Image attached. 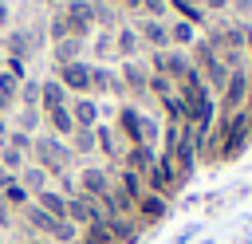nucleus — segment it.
<instances>
[{
    "label": "nucleus",
    "instance_id": "obj_44",
    "mask_svg": "<svg viewBox=\"0 0 252 244\" xmlns=\"http://www.w3.org/2000/svg\"><path fill=\"white\" fill-rule=\"evenodd\" d=\"M106 4H118V0H106Z\"/></svg>",
    "mask_w": 252,
    "mask_h": 244
},
{
    "label": "nucleus",
    "instance_id": "obj_6",
    "mask_svg": "<svg viewBox=\"0 0 252 244\" xmlns=\"http://www.w3.org/2000/svg\"><path fill=\"white\" fill-rule=\"evenodd\" d=\"M134 31H138L142 47H150V51H165V47H169V20H150V16H138Z\"/></svg>",
    "mask_w": 252,
    "mask_h": 244
},
{
    "label": "nucleus",
    "instance_id": "obj_18",
    "mask_svg": "<svg viewBox=\"0 0 252 244\" xmlns=\"http://www.w3.org/2000/svg\"><path fill=\"white\" fill-rule=\"evenodd\" d=\"M114 130L126 134V146H138V142H142V110H138V106H122Z\"/></svg>",
    "mask_w": 252,
    "mask_h": 244
},
{
    "label": "nucleus",
    "instance_id": "obj_16",
    "mask_svg": "<svg viewBox=\"0 0 252 244\" xmlns=\"http://www.w3.org/2000/svg\"><path fill=\"white\" fill-rule=\"evenodd\" d=\"M16 220H20V224H28L35 236H47V232H51V224H55V216H47L35 201H32V205H24V209L16 213Z\"/></svg>",
    "mask_w": 252,
    "mask_h": 244
},
{
    "label": "nucleus",
    "instance_id": "obj_28",
    "mask_svg": "<svg viewBox=\"0 0 252 244\" xmlns=\"http://www.w3.org/2000/svg\"><path fill=\"white\" fill-rule=\"evenodd\" d=\"M16 106H35L39 110V79H24V87L16 94Z\"/></svg>",
    "mask_w": 252,
    "mask_h": 244
},
{
    "label": "nucleus",
    "instance_id": "obj_13",
    "mask_svg": "<svg viewBox=\"0 0 252 244\" xmlns=\"http://www.w3.org/2000/svg\"><path fill=\"white\" fill-rule=\"evenodd\" d=\"M138 51H142V39H138L134 24H118L114 28V55L118 59H138Z\"/></svg>",
    "mask_w": 252,
    "mask_h": 244
},
{
    "label": "nucleus",
    "instance_id": "obj_35",
    "mask_svg": "<svg viewBox=\"0 0 252 244\" xmlns=\"http://www.w3.org/2000/svg\"><path fill=\"white\" fill-rule=\"evenodd\" d=\"M228 4H232V0H201L205 16H209V12H228Z\"/></svg>",
    "mask_w": 252,
    "mask_h": 244
},
{
    "label": "nucleus",
    "instance_id": "obj_10",
    "mask_svg": "<svg viewBox=\"0 0 252 244\" xmlns=\"http://www.w3.org/2000/svg\"><path fill=\"white\" fill-rule=\"evenodd\" d=\"M154 161H158V150L154 146H126L122 150V169H130V173H138V177H150V169H154Z\"/></svg>",
    "mask_w": 252,
    "mask_h": 244
},
{
    "label": "nucleus",
    "instance_id": "obj_11",
    "mask_svg": "<svg viewBox=\"0 0 252 244\" xmlns=\"http://www.w3.org/2000/svg\"><path fill=\"white\" fill-rule=\"evenodd\" d=\"M67 102H71V94L55 75L39 79V110H55V106H67Z\"/></svg>",
    "mask_w": 252,
    "mask_h": 244
},
{
    "label": "nucleus",
    "instance_id": "obj_31",
    "mask_svg": "<svg viewBox=\"0 0 252 244\" xmlns=\"http://www.w3.org/2000/svg\"><path fill=\"white\" fill-rule=\"evenodd\" d=\"M138 16H150V20H169V0H142V12Z\"/></svg>",
    "mask_w": 252,
    "mask_h": 244
},
{
    "label": "nucleus",
    "instance_id": "obj_42",
    "mask_svg": "<svg viewBox=\"0 0 252 244\" xmlns=\"http://www.w3.org/2000/svg\"><path fill=\"white\" fill-rule=\"evenodd\" d=\"M28 244H51V240H47V236H32Z\"/></svg>",
    "mask_w": 252,
    "mask_h": 244
},
{
    "label": "nucleus",
    "instance_id": "obj_9",
    "mask_svg": "<svg viewBox=\"0 0 252 244\" xmlns=\"http://www.w3.org/2000/svg\"><path fill=\"white\" fill-rule=\"evenodd\" d=\"M94 94H118V98H126V87H122L118 71H110L102 63H91V98Z\"/></svg>",
    "mask_w": 252,
    "mask_h": 244
},
{
    "label": "nucleus",
    "instance_id": "obj_40",
    "mask_svg": "<svg viewBox=\"0 0 252 244\" xmlns=\"http://www.w3.org/2000/svg\"><path fill=\"white\" fill-rule=\"evenodd\" d=\"M8 130H12V122H8V118H4V114H0V142H4V138H8Z\"/></svg>",
    "mask_w": 252,
    "mask_h": 244
},
{
    "label": "nucleus",
    "instance_id": "obj_5",
    "mask_svg": "<svg viewBox=\"0 0 252 244\" xmlns=\"http://www.w3.org/2000/svg\"><path fill=\"white\" fill-rule=\"evenodd\" d=\"M67 220H71V224H79V228L87 232V228L102 224V220H106V213H102V205H98V201H91V197L75 193V197H67Z\"/></svg>",
    "mask_w": 252,
    "mask_h": 244
},
{
    "label": "nucleus",
    "instance_id": "obj_36",
    "mask_svg": "<svg viewBox=\"0 0 252 244\" xmlns=\"http://www.w3.org/2000/svg\"><path fill=\"white\" fill-rule=\"evenodd\" d=\"M12 110H16V98H8V94H0V114H4V118H12Z\"/></svg>",
    "mask_w": 252,
    "mask_h": 244
},
{
    "label": "nucleus",
    "instance_id": "obj_24",
    "mask_svg": "<svg viewBox=\"0 0 252 244\" xmlns=\"http://www.w3.org/2000/svg\"><path fill=\"white\" fill-rule=\"evenodd\" d=\"M20 185H24V189L35 197V193H43V189L51 185V177H47V169H39L35 161H28V165L20 169Z\"/></svg>",
    "mask_w": 252,
    "mask_h": 244
},
{
    "label": "nucleus",
    "instance_id": "obj_8",
    "mask_svg": "<svg viewBox=\"0 0 252 244\" xmlns=\"http://www.w3.org/2000/svg\"><path fill=\"white\" fill-rule=\"evenodd\" d=\"M150 63H138V59H122V67H118V79H122V87H126V94H134V98H142L146 91H150Z\"/></svg>",
    "mask_w": 252,
    "mask_h": 244
},
{
    "label": "nucleus",
    "instance_id": "obj_38",
    "mask_svg": "<svg viewBox=\"0 0 252 244\" xmlns=\"http://www.w3.org/2000/svg\"><path fill=\"white\" fill-rule=\"evenodd\" d=\"M8 20H12V8H8V0H0V28H8Z\"/></svg>",
    "mask_w": 252,
    "mask_h": 244
},
{
    "label": "nucleus",
    "instance_id": "obj_34",
    "mask_svg": "<svg viewBox=\"0 0 252 244\" xmlns=\"http://www.w3.org/2000/svg\"><path fill=\"white\" fill-rule=\"evenodd\" d=\"M12 224H16V209L0 197V228H12Z\"/></svg>",
    "mask_w": 252,
    "mask_h": 244
},
{
    "label": "nucleus",
    "instance_id": "obj_32",
    "mask_svg": "<svg viewBox=\"0 0 252 244\" xmlns=\"http://www.w3.org/2000/svg\"><path fill=\"white\" fill-rule=\"evenodd\" d=\"M94 55H98V59H110V55H114V31H102V35L94 39Z\"/></svg>",
    "mask_w": 252,
    "mask_h": 244
},
{
    "label": "nucleus",
    "instance_id": "obj_12",
    "mask_svg": "<svg viewBox=\"0 0 252 244\" xmlns=\"http://www.w3.org/2000/svg\"><path fill=\"white\" fill-rule=\"evenodd\" d=\"M161 216H165V197H158V193H146V197L134 205V220H138V228L158 224Z\"/></svg>",
    "mask_w": 252,
    "mask_h": 244
},
{
    "label": "nucleus",
    "instance_id": "obj_41",
    "mask_svg": "<svg viewBox=\"0 0 252 244\" xmlns=\"http://www.w3.org/2000/svg\"><path fill=\"white\" fill-rule=\"evenodd\" d=\"M244 51L252 55V28H244Z\"/></svg>",
    "mask_w": 252,
    "mask_h": 244
},
{
    "label": "nucleus",
    "instance_id": "obj_46",
    "mask_svg": "<svg viewBox=\"0 0 252 244\" xmlns=\"http://www.w3.org/2000/svg\"><path fill=\"white\" fill-rule=\"evenodd\" d=\"M248 71H252V67H248Z\"/></svg>",
    "mask_w": 252,
    "mask_h": 244
},
{
    "label": "nucleus",
    "instance_id": "obj_19",
    "mask_svg": "<svg viewBox=\"0 0 252 244\" xmlns=\"http://www.w3.org/2000/svg\"><path fill=\"white\" fill-rule=\"evenodd\" d=\"M32 201H35V205H39V209H43L47 216H55V220H67V197H63V193H59L55 185H47L43 193H35Z\"/></svg>",
    "mask_w": 252,
    "mask_h": 244
},
{
    "label": "nucleus",
    "instance_id": "obj_22",
    "mask_svg": "<svg viewBox=\"0 0 252 244\" xmlns=\"http://www.w3.org/2000/svg\"><path fill=\"white\" fill-rule=\"evenodd\" d=\"M197 43V28L189 24V20H177V16H169V47H193Z\"/></svg>",
    "mask_w": 252,
    "mask_h": 244
},
{
    "label": "nucleus",
    "instance_id": "obj_17",
    "mask_svg": "<svg viewBox=\"0 0 252 244\" xmlns=\"http://www.w3.org/2000/svg\"><path fill=\"white\" fill-rule=\"evenodd\" d=\"M8 122H12V130H24V134L35 138V134L43 130V110H35V106H16Z\"/></svg>",
    "mask_w": 252,
    "mask_h": 244
},
{
    "label": "nucleus",
    "instance_id": "obj_3",
    "mask_svg": "<svg viewBox=\"0 0 252 244\" xmlns=\"http://www.w3.org/2000/svg\"><path fill=\"white\" fill-rule=\"evenodd\" d=\"M75 189H79L83 197H91V201H102V197L114 189V173H110V165H83Z\"/></svg>",
    "mask_w": 252,
    "mask_h": 244
},
{
    "label": "nucleus",
    "instance_id": "obj_15",
    "mask_svg": "<svg viewBox=\"0 0 252 244\" xmlns=\"http://www.w3.org/2000/svg\"><path fill=\"white\" fill-rule=\"evenodd\" d=\"M43 130L67 142V138H71V130H75V118H71V110H67V106H55V110H43Z\"/></svg>",
    "mask_w": 252,
    "mask_h": 244
},
{
    "label": "nucleus",
    "instance_id": "obj_23",
    "mask_svg": "<svg viewBox=\"0 0 252 244\" xmlns=\"http://www.w3.org/2000/svg\"><path fill=\"white\" fill-rule=\"evenodd\" d=\"M94 142H98V153L102 157H110V161H122V146H118V134H114V126H94Z\"/></svg>",
    "mask_w": 252,
    "mask_h": 244
},
{
    "label": "nucleus",
    "instance_id": "obj_29",
    "mask_svg": "<svg viewBox=\"0 0 252 244\" xmlns=\"http://www.w3.org/2000/svg\"><path fill=\"white\" fill-rule=\"evenodd\" d=\"M20 87H24V71H0V94L16 98V94H20Z\"/></svg>",
    "mask_w": 252,
    "mask_h": 244
},
{
    "label": "nucleus",
    "instance_id": "obj_20",
    "mask_svg": "<svg viewBox=\"0 0 252 244\" xmlns=\"http://www.w3.org/2000/svg\"><path fill=\"white\" fill-rule=\"evenodd\" d=\"M83 47H87V39H59V43H51V59H55V67L79 63V59H83Z\"/></svg>",
    "mask_w": 252,
    "mask_h": 244
},
{
    "label": "nucleus",
    "instance_id": "obj_26",
    "mask_svg": "<svg viewBox=\"0 0 252 244\" xmlns=\"http://www.w3.org/2000/svg\"><path fill=\"white\" fill-rule=\"evenodd\" d=\"M94 28H102V31H114V28H118V12H114V4L94 0Z\"/></svg>",
    "mask_w": 252,
    "mask_h": 244
},
{
    "label": "nucleus",
    "instance_id": "obj_27",
    "mask_svg": "<svg viewBox=\"0 0 252 244\" xmlns=\"http://www.w3.org/2000/svg\"><path fill=\"white\" fill-rule=\"evenodd\" d=\"M4 51H8V59H28V51H32V35H28V31L8 35V39H4Z\"/></svg>",
    "mask_w": 252,
    "mask_h": 244
},
{
    "label": "nucleus",
    "instance_id": "obj_2",
    "mask_svg": "<svg viewBox=\"0 0 252 244\" xmlns=\"http://www.w3.org/2000/svg\"><path fill=\"white\" fill-rule=\"evenodd\" d=\"M248 87H252V71H248V67H236V71L228 75L224 91L217 94V98H220L217 110H220V114H236V110H244V106H248Z\"/></svg>",
    "mask_w": 252,
    "mask_h": 244
},
{
    "label": "nucleus",
    "instance_id": "obj_1",
    "mask_svg": "<svg viewBox=\"0 0 252 244\" xmlns=\"http://www.w3.org/2000/svg\"><path fill=\"white\" fill-rule=\"evenodd\" d=\"M28 161H35L39 169H47V177H51V181H59V177H67V173H71L75 153H71V146H67L63 138H55V134L39 130V134L32 138V153H28Z\"/></svg>",
    "mask_w": 252,
    "mask_h": 244
},
{
    "label": "nucleus",
    "instance_id": "obj_45",
    "mask_svg": "<svg viewBox=\"0 0 252 244\" xmlns=\"http://www.w3.org/2000/svg\"><path fill=\"white\" fill-rule=\"evenodd\" d=\"M0 244H4V236H0Z\"/></svg>",
    "mask_w": 252,
    "mask_h": 244
},
{
    "label": "nucleus",
    "instance_id": "obj_43",
    "mask_svg": "<svg viewBox=\"0 0 252 244\" xmlns=\"http://www.w3.org/2000/svg\"><path fill=\"white\" fill-rule=\"evenodd\" d=\"M189 4H201V0H189Z\"/></svg>",
    "mask_w": 252,
    "mask_h": 244
},
{
    "label": "nucleus",
    "instance_id": "obj_14",
    "mask_svg": "<svg viewBox=\"0 0 252 244\" xmlns=\"http://www.w3.org/2000/svg\"><path fill=\"white\" fill-rule=\"evenodd\" d=\"M67 110H71V118H75V126H98V102L91 98V94H79V98H71L67 102Z\"/></svg>",
    "mask_w": 252,
    "mask_h": 244
},
{
    "label": "nucleus",
    "instance_id": "obj_7",
    "mask_svg": "<svg viewBox=\"0 0 252 244\" xmlns=\"http://www.w3.org/2000/svg\"><path fill=\"white\" fill-rule=\"evenodd\" d=\"M55 79L67 87V94H71V98H79V94H91V63H87V59L59 67V71H55Z\"/></svg>",
    "mask_w": 252,
    "mask_h": 244
},
{
    "label": "nucleus",
    "instance_id": "obj_21",
    "mask_svg": "<svg viewBox=\"0 0 252 244\" xmlns=\"http://www.w3.org/2000/svg\"><path fill=\"white\" fill-rule=\"evenodd\" d=\"M67 146H71V153H75V157H91V153H98L94 126H91V130H87V126H75V130H71V138H67Z\"/></svg>",
    "mask_w": 252,
    "mask_h": 244
},
{
    "label": "nucleus",
    "instance_id": "obj_25",
    "mask_svg": "<svg viewBox=\"0 0 252 244\" xmlns=\"http://www.w3.org/2000/svg\"><path fill=\"white\" fill-rule=\"evenodd\" d=\"M79 236H83V228H79V224H71V220H55V224H51V232H47V240H51V244H75Z\"/></svg>",
    "mask_w": 252,
    "mask_h": 244
},
{
    "label": "nucleus",
    "instance_id": "obj_39",
    "mask_svg": "<svg viewBox=\"0 0 252 244\" xmlns=\"http://www.w3.org/2000/svg\"><path fill=\"white\" fill-rule=\"evenodd\" d=\"M118 4H122L126 12H142V0H118Z\"/></svg>",
    "mask_w": 252,
    "mask_h": 244
},
{
    "label": "nucleus",
    "instance_id": "obj_4",
    "mask_svg": "<svg viewBox=\"0 0 252 244\" xmlns=\"http://www.w3.org/2000/svg\"><path fill=\"white\" fill-rule=\"evenodd\" d=\"M59 12H63V20H67L75 39H87L94 31V0H67Z\"/></svg>",
    "mask_w": 252,
    "mask_h": 244
},
{
    "label": "nucleus",
    "instance_id": "obj_30",
    "mask_svg": "<svg viewBox=\"0 0 252 244\" xmlns=\"http://www.w3.org/2000/svg\"><path fill=\"white\" fill-rule=\"evenodd\" d=\"M47 31H51V35H47L51 43H59V39H75V35H71V28H67V20H63V12H55V16H51Z\"/></svg>",
    "mask_w": 252,
    "mask_h": 244
},
{
    "label": "nucleus",
    "instance_id": "obj_33",
    "mask_svg": "<svg viewBox=\"0 0 252 244\" xmlns=\"http://www.w3.org/2000/svg\"><path fill=\"white\" fill-rule=\"evenodd\" d=\"M8 146H16L20 153H32V134H24V130H8V138H4Z\"/></svg>",
    "mask_w": 252,
    "mask_h": 244
},
{
    "label": "nucleus",
    "instance_id": "obj_37",
    "mask_svg": "<svg viewBox=\"0 0 252 244\" xmlns=\"http://www.w3.org/2000/svg\"><path fill=\"white\" fill-rule=\"evenodd\" d=\"M228 8H232V12H240V16H248V12H252V0H232Z\"/></svg>",
    "mask_w": 252,
    "mask_h": 244
}]
</instances>
